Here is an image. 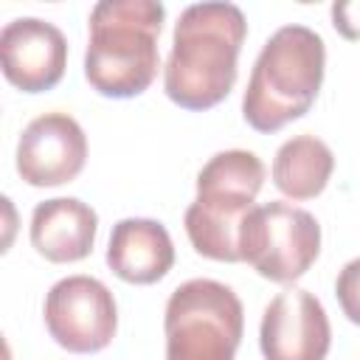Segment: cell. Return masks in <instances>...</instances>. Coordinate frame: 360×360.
<instances>
[{"label":"cell","mask_w":360,"mask_h":360,"mask_svg":"<svg viewBox=\"0 0 360 360\" xmlns=\"http://www.w3.org/2000/svg\"><path fill=\"white\" fill-rule=\"evenodd\" d=\"M248 37L239 6L211 0L180 11L163 65V90L183 110H211L236 84V62Z\"/></svg>","instance_id":"1"},{"label":"cell","mask_w":360,"mask_h":360,"mask_svg":"<svg viewBox=\"0 0 360 360\" xmlns=\"http://www.w3.org/2000/svg\"><path fill=\"white\" fill-rule=\"evenodd\" d=\"M166 8L158 0H101L90 11L84 79L98 96L135 98L158 76V37Z\"/></svg>","instance_id":"2"},{"label":"cell","mask_w":360,"mask_h":360,"mask_svg":"<svg viewBox=\"0 0 360 360\" xmlns=\"http://www.w3.org/2000/svg\"><path fill=\"white\" fill-rule=\"evenodd\" d=\"M326 70V45L307 25H281L262 45L248 90L242 96V118L256 132H278L290 121L309 112Z\"/></svg>","instance_id":"3"},{"label":"cell","mask_w":360,"mask_h":360,"mask_svg":"<svg viewBox=\"0 0 360 360\" xmlns=\"http://www.w3.org/2000/svg\"><path fill=\"white\" fill-rule=\"evenodd\" d=\"M264 186V163L248 149L217 152L197 172V197L186 208L191 248L214 262H242L239 233Z\"/></svg>","instance_id":"4"},{"label":"cell","mask_w":360,"mask_h":360,"mask_svg":"<svg viewBox=\"0 0 360 360\" xmlns=\"http://www.w3.org/2000/svg\"><path fill=\"white\" fill-rule=\"evenodd\" d=\"M163 332L166 360H233L245 332V309L228 284L188 278L166 301Z\"/></svg>","instance_id":"5"},{"label":"cell","mask_w":360,"mask_h":360,"mask_svg":"<svg viewBox=\"0 0 360 360\" xmlns=\"http://www.w3.org/2000/svg\"><path fill=\"white\" fill-rule=\"evenodd\" d=\"M239 253L262 278L292 284L321 253V225L307 208L292 202L253 205L239 233Z\"/></svg>","instance_id":"6"},{"label":"cell","mask_w":360,"mask_h":360,"mask_svg":"<svg viewBox=\"0 0 360 360\" xmlns=\"http://www.w3.org/2000/svg\"><path fill=\"white\" fill-rule=\"evenodd\" d=\"M48 335L73 354L107 349L118 329V307L110 287L93 276L59 278L45 295Z\"/></svg>","instance_id":"7"},{"label":"cell","mask_w":360,"mask_h":360,"mask_svg":"<svg viewBox=\"0 0 360 360\" xmlns=\"http://www.w3.org/2000/svg\"><path fill=\"white\" fill-rule=\"evenodd\" d=\"M259 346L264 360H326L332 326L323 304L309 290H281L264 307Z\"/></svg>","instance_id":"8"},{"label":"cell","mask_w":360,"mask_h":360,"mask_svg":"<svg viewBox=\"0 0 360 360\" xmlns=\"http://www.w3.org/2000/svg\"><path fill=\"white\" fill-rule=\"evenodd\" d=\"M87 160V135L68 112L37 115L17 141V172L28 186L51 188L79 177Z\"/></svg>","instance_id":"9"},{"label":"cell","mask_w":360,"mask_h":360,"mask_svg":"<svg viewBox=\"0 0 360 360\" xmlns=\"http://www.w3.org/2000/svg\"><path fill=\"white\" fill-rule=\"evenodd\" d=\"M0 65L6 82L22 93L53 90L68 68V39L48 20L17 17L0 31Z\"/></svg>","instance_id":"10"},{"label":"cell","mask_w":360,"mask_h":360,"mask_svg":"<svg viewBox=\"0 0 360 360\" xmlns=\"http://www.w3.org/2000/svg\"><path fill=\"white\" fill-rule=\"evenodd\" d=\"M107 264L127 284L160 281L174 264V245L166 225L149 217L115 222L107 242Z\"/></svg>","instance_id":"11"},{"label":"cell","mask_w":360,"mask_h":360,"mask_svg":"<svg viewBox=\"0 0 360 360\" xmlns=\"http://www.w3.org/2000/svg\"><path fill=\"white\" fill-rule=\"evenodd\" d=\"M98 214L76 197H53L31 214V245L53 264H70L90 256L96 245Z\"/></svg>","instance_id":"12"},{"label":"cell","mask_w":360,"mask_h":360,"mask_svg":"<svg viewBox=\"0 0 360 360\" xmlns=\"http://www.w3.org/2000/svg\"><path fill=\"white\" fill-rule=\"evenodd\" d=\"M335 172V155L326 141L315 135H295L284 141L273 158V186L290 200L318 197Z\"/></svg>","instance_id":"13"},{"label":"cell","mask_w":360,"mask_h":360,"mask_svg":"<svg viewBox=\"0 0 360 360\" xmlns=\"http://www.w3.org/2000/svg\"><path fill=\"white\" fill-rule=\"evenodd\" d=\"M335 295H338V304L343 309V315L360 326V256L346 262L343 270L338 273L335 278Z\"/></svg>","instance_id":"14"},{"label":"cell","mask_w":360,"mask_h":360,"mask_svg":"<svg viewBox=\"0 0 360 360\" xmlns=\"http://www.w3.org/2000/svg\"><path fill=\"white\" fill-rule=\"evenodd\" d=\"M332 25L343 39L357 42L360 39V0L352 3H335L332 6Z\"/></svg>","instance_id":"15"}]
</instances>
